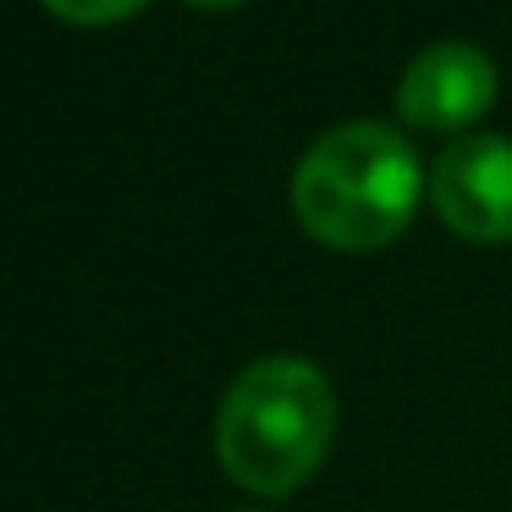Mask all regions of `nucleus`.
Here are the masks:
<instances>
[{
	"instance_id": "20e7f679",
	"label": "nucleus",
	"mask_w": 512,
	"mask_h": 512,
	"mask_svg": "<svg viewBox=\"0 0 512 512\" xmlns=\"http://www.w3.org/2000/svg\"><path fill=\"white\" fill-rule=\"evenodd\" d=\"M501 89V72L490 50L468 45V39H441L424 45L408 61L397 83V111L402 122L424 127V133H457V127L479 122Z\"/></svg>"
},
{
	"instance_id": "f257e3e1",
	"label": "nucleus",
	"mask_w": 512,
	"mask_h": 512,
	"mask_svg": "<svg viewBox=\"0 0 512 512\" xmlns=\"http://www.w3.org/2000/svg\"><path fill=\"white\" fill-rule=\"evenodd\" d=\"M336 435V391L298 353L254 358L215 413L221 468L254 496H287L325 463Z\"/></svg>"
},
{
	"instance_id": "7ed1b4c3",
	"label": "nucleus",
	"mask_w": 512,
	"mask_h": 512,
	"mask_svg": "<svg viewBox=\"0 0 512 512\" xmlns=\"http://www.w3.org/2000/svg\"><path fill=\"white\" fill-rule=\"evenodd\" d=\"M430 199L457 237H468V243H507L512 237V138L507 133L457 138L430 171Z\"/></svg>"
},
{
	"instance_id": "f03ea898",
	"label": "nucleus",
	"mask_w": 512,
	"mask_h": 512,
	"mask_svg": "<svg viewBox=\"0 0 512 512\" xmlns=\"http://www.w3.org/2000/svg\"><path fill=\"white\" fill-rule=\"evenodd\" d=\"M424 193L413 144L386 122H342L303 149L292 171V210L303 232L331 248H386L402 237Z\"/></svg>"
},
{
	"instance_id": "423d86ee",
	"label": "nucleus",
	"mask_w": 512,
	"mask_h": 512,
	"mask_svg": "<svg viewBox=\"0 0 512 512\" xmlns=\"http://www.w3.org/2000/svg\"><path fill=\"white\" fill-rule=\"evenodd\" d=\"M188 6H204V12H226V6H243V0H188Z\"/></svg>"
},
{
	"instance_id": "39448f33",
	"label": "nucleus",
	"mask_w": 512,
	"mask_h": 512,
	"mask_svg": "<svg viewBox=\"0 0 512 512\" xmlns=\"http://www.w3.org/2000/svg\"><path fill=\"white\" fill-rule=\"evenodd\" d=\"M56 17H67V23H83V28H100V23H122V17H133L138 6H149V0H45Z\"/></svg>"
}]
</instances>
